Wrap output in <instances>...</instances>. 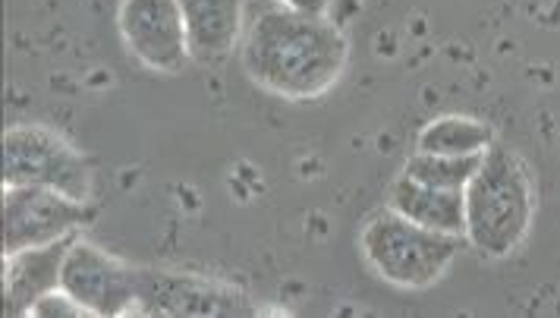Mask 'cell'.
<instances>
[{
  "label": "cell",
  "instance_id": "1",
  "mask_svg": "<svg viewBox=\"0 0 560 318\" xmlns=\"http://www.w3.org/2000/svg\"><path fill=\"white\" fill-rule=\"evenodd\" d=\"M350 60V42L328 13L265 7L240 42L246 76L287 102H312L331 92Z\"/></svg>",
  "mask_w": 560,
  "mask_h": 318
},
{
  "label": "cell",
  "instance_id": "2",
  "mask_svg": "<svg viewBox=\"0 0 560 318\" xmlns=\"http://www.w3.org/2000/svg\"><path fill=\"white\" fill-rule=\"evenodd\" d=\"M466 243L485 259H508L529 237L535 217L533 174L508 145H491L463 189Z\"/></svg>",
  "mask_w": 560,
  "mask_h": 318
},
{
  "label": "cell",
  "instance_id": "3",
  "mask_svg": "<svg viewBox=\"0 0 560 318\" xmlns=\"http://www.w3.org/2000/svg\"><path fill=\"white\" fill-rule=\"evenodd\" d=\"M457 234L422 227L394 209L372 214L359 234V249L384 284L400 291H422L438 284L463 249Z\"/></svg>",
  "mask_w": 560,
  "mask_h": 318
},
{
  "label": "cell",
  "instance_id": "4",
  "mask_svg": "<svg viewBox=\"0 0 560 318\" xmlns=\"http://www.w3.org/2000/svg\"><path fill=\"white\" fill-rule=\"evenodd\" d=\"M3 186H45L89 202L92 167L60 133L38 123H16L3 133Z\"/></svg>",
  "mask_w": 560,
  "mask_h": 318
},
{
  "label": "cell",
  "instance_id": "5",
  "mask_svg": "<svg viewBox=\"0 0 560 318\" xmlns=\"http://www.w3.org/2000/svg\"><path fill=\"white\" fill-rule=\"evenodd\" d=\"M258 303L249 293L233 284L186 274V271H164V268H139V309L136 316L152 318H253L258 316Z\"/></svg>",
  "mask_w": 560,
  "mask_h": 318
},
{
  "label": "cell",
  "instance_id": "6",
  "mask_svg": "<svg viewBox=\"0 0 560 318\" xmlns=\"http://www.w3.org/2000/svg\"><path fill=\"white\" fill-rule=\"evenodd\" d=\"M92 221L89 202L45 186H3V256L82 234Z\"/></svg>",
  "mask_w": 560,
  "mask_h": 318
},
{
  "label": "cell",
  "instance_id": "7",
  "mask_svg": "<svg viewBox=\"0 0 560 318\" xmlns=\"http://www.w3.org/2000/svg\"><path fill=\"white\" fill-rule=\"evenodd\" d=\"M60 291L95 318L136 316L139 309V268L107 256L95 243L79 234L63 259Z\"/></svg>",
  "mask_w": 560,
  "mask_h": 318
},
{
  "label": "cell",
  "instance_id": "8",
  "mask_svg": "<svg viewBox=\"0 0 560 318\" xmlns=\"http://www.w3.org/2000/svg\"><path fill=\"white\" fill-rule=\"evenodd\" d=\"M117 28L124 48L152 73L174 76L192 60L179 0H120Z\"/></svg>",
  "mask_w": 560,
  "mask_h": 318
},
{
  "label": "cell",
  "instance_id": "9",
  "mask_svg": "<svg viewBox=\"0 0 560 318\" xmlns=\"http://www.w3.org/2000/svg\"><path fill=\"white\" fill-rule=\"evenodd\" d=\"M73 237L57 239L48 246H32L23 252L3 256V313L7 316H28L32 306L60 287L63 259L73 246Z\"/></svg>",
  "mask_w": 560,
  "mask_h": 318
},
{
  "label": "cell",
  "instance_id": "10",
  "mask_svg": "<svg viewBox=\"0 0 560 318\" xmlns=\"http://www.w3.org/2000/svg\"><path fill=\"white\" fill-rule=\"evenodd\" d=\"M189 54L199 63H218L243 42V0H179Z\"/></svg>",
  "mask_w": 560,
  "mask_h": 318
},
{
  "label": "cell",
  "instance_id": "11",
  "mask_svg": "<svg viewBox=\"0 0 560 318\" xmlns=\"http://www.w3.org/2000/svg\"><path fill=\"white\" fill-rule=\"evenodd\" d=\"M387 209L404 214L409 221L432 227L441 234H466V202L463 189H434V186L419 184L407 174H400L390 192H387Z\"/></svg>",
  "mask_w": 560,
  "mask_h": 318
},
{
  "label": "cell",
  "instance_id": "12",
  "mask_svg": "<svg viewBox=\"0 0 560 318\" xmlns=\"http://www.w3.org/2000/svg\"><path fill=\"white\" fill-rule=\"evenodd\" d=\"M494 145V130L463 114H447L422 127L416 139V152H438V155H482Z\"/></svg>",
  "mask_w": 560,
  "mask_h": 318
},
{
  "label": "cell",
  "instance_id": "13",
  "mask_svg": "<svg viewBox=\"0 0 560 318\" xmlns=\"http://www.w3.org/2000/svg\"><path fill=\"white\" fill-rule=\"evenodd\" d=\"M485 155V152H482ZM482 155H438V152H412L404 164V174L434 189H466L479 170Z\"/></svg>",
  "mask_w": 560,
  "mask_h": 318
},
{
  "label": "cell",
  "instance_id": "14",
  "mask_svg": "<svg viewBox=\"0 0 560 318\" xmlns=\"http://www.w3.org/2000/svg\"><path fill=\"white\" fill-rule=\"evenodd\" d=\"M28 316H35V318H85L89 316V309L85 306H79L77 299L70 296L67 291H51V293H45L35 306H32V313Z\"/></svg>",
  "mask_w": 560,
  "mask_h": 318
},
{
  "label": "cell",
  "instance_id": "15",
  "mask_svg": "<svg viewBox=\"0 0 560 318\" xmlns=\"http://www.w3.org/2000/svg\"><path fill=\"white\" fill-rule=\"evenodd\" d=\"M283 7H293V10H306V13H328L334 7V0H278Z\"/></svg>",
  "mask_w": 560,
  "mask_h": 318
}]
</instances>
